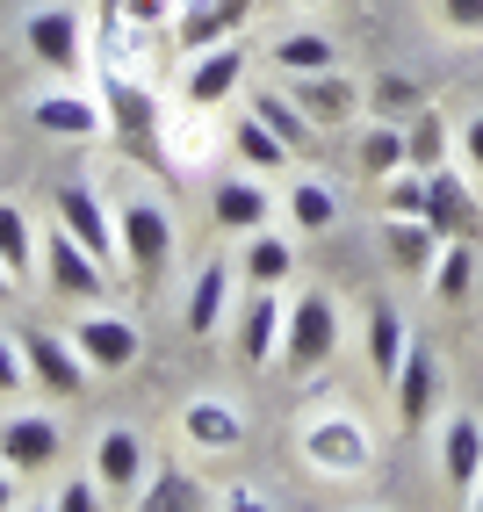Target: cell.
I'll return each mask as SVG.
<instances>
[{"instance_id":"cell-26","label":"cell","mask_w":483,"mask_h":512,"mask_svg":"<svg viewBox=\"0 0 483 512\" xmlns=\"http://www.w3.org/2000/svg\"><path fill=\"white\" fill-rule=\"evenodd\" d=\"M130 505H145V512H202V505H217V498L202 491L188 469H159L152 484H137V498H130Z\"/></svg>"},{"instance_id":"cell-21","label":"cell","mask_w":483,"mask_h":512,"mask_svg":"<svg viewBox=\"0 0 483 512\" xmlns=\"http://www.w3.org/2000/svg\"><path fill=\"white\" fill-rule=\"evenodd\" d=\"M238 29H246V22H238L224 0H188V8L174 15V44L195 58V51H210V44H231Z\"/></svg>"},{"instance_id":"cell-27","label":"cell","mask_w":483,"mask_h":512,"mask_svg":"<svg viewBox=\"0 0 483 512\" xmlns=\"http://www.w3.org/2000/svg\"><path fill=\"white\" fill-rule=\"evenodd\" d=\"M231 145H238V159H246L253 174H282V166H289V138H282V130H267L253 109L231 123Z\"/></svg>"},{"instance_id":"cell-4","label":"cell","mask_w":483,"mask_h":512,"mask_svg":"<svg viewBox=\"0 0 483 512\" xmlns=\"http://www.w3.org/2000/svg\"><path fill=\"white\" fill-rule=\"evenodd\" d=\"M51 210H58V224L116 275V267H123V231H116V217H109V202H101L87 181H58V188H51Z\"/></svg>"},{"instance_id":"cell-29","label":"cell","mask_w":483,"mask_h":512,"mask_svg":"<svg viewBox=\"0 0 483 512\" xmlns=\"http://www.w3.org/2000/svg\"><path fill=\"white\" fill-rule=\"evenodd\" d=\"M289 224H296V231H332V224H339V188L318 181V174L289 181Z\"/></svg>"},{"instance_id":"cell-36","label":"cell","mask_w":483,"mask_h":512,"mask_svg":"<svg viewBox=\"0 0 483 512\" xmlns=\"http://www.w3.org/2000/svg\"><path fill=\"white\" fill-rule=\"evenodd\" d=\"M383 217H426V174L419 166H397L383 181Z\"/></svg>"},{"instance_id":"cell-11","label":"cell","mask_w":483,"mask_h":512,"mask_svg":"<svg viewBox=\"0 0 483 512\" xmlns=\"http://www.w3.org/2000/svg\"><path fill=\"white\" fill-rule=\"evenodd\" d=\"M289 94L303 101V116L318 130H339V123L361 116V87L339 73V65H325V73H289Z\"/></svg>"},{"instance_id":"cell-30","label":"cell","mask_w":483,"mask_h":512,"mask_svg":"<svg viewBox=\"0 0 483 512\" xmlns=\"http://www.w3.org/2000/svg\"><path fill=\"white\" fill-rule=\"evenodd\" d=\"M246 275H253L260 289H282V282L296 275V246H289V238H274L267 224L246 231Z\"/></svg>"},{"instance_id":"cell-12","label":"cell","mask_w":483,"mask_h":512,"mask_svg":"<svg viewBox=\"0 0 483 512\" xmlns=\"http://www.w3.org/2000/svg\"><path fill=\"white\" fill-rule=\"evenodd\" d=\"M282 318H289V311H282V289H260V282H253V296L238 303V332H231L246 368H267L274 354H282Z\"/></svg>"},{"instance_id":"cell-6","label":"cell","mask_w":483,"mask_h":512,"mask_svg":"<svg viewBox=\"0 0 483 512\" xmlns=\"http://www.w3.org/2000/svg\"><path fill=\"white\" fill-rule=\"evenodd\" d=\"M22 361H29V383H37V390H51L58 404L65 397H80L87 383H94V368H87V354L73 347V332H44V325H29L22 332Z\"/></svg>"},{"instance_id":"cell-33","label":"cell","mask_w":483,"mask_h":512,"mask_svg":"<svg viewBox=\"0 0 483 512\" xmlns=\"http://www.w3.org/2000/svg\"><path fill=\"white\" fill-rule=\"evenodd\" d=\"M37 246H44V238L29 231L22 202H0V260L15 267V282H29V267H37Z\"/></svg>"},{"instance_id":"cell-41","label":"cell","mask_w":483,"mask_h":512,"mask_svg":"<svg viewBox=\"0 0 483 512\" xmlns=\"http://www.w3.org/2000/svg\"><path fill=\"white\" fill-rule=\"evenodd\" d=\"M116 8H123L130 29H159L166 22V0H116Z\"/></svg>"},{"instance_id":"cell-16","label":"cell","mask_w":483,"mask_h":512,"mask_svg":"<svg viewBox=\"0 0 483 512\" xmlns=\"http://www.w3.org/2000/svg\"><path fill=\"white\" fill-rule=\"evenodd\" d=\"M22 37H29V51H37L51 73H80V15L73 8H29V22H22Z\"/></svg>"},{"instance_id":"cell-20","label":"cell","mask_w":483,"mask_h":512,"mask_svg":"<svg viewBox=\"0 0 483 512\" xmlns=\"http://www.w3.org/2000/svg\"><path fill=\"white\" fill-rule=\"evenodd\" d=\"M210 217H217V231H260V224L274 217V195H267L253 174H231V181L210 195Z\"/></svg>"},{"instance_id":"cell-43","label":"cell","mask_w":483,"mask_h":512,"mask_svg":"<svg viewBox=\"0 0 483 512\" xmlns=\"http://www.w3.org/2000/svg\"><path fill=\"white\" fill-rule=\"evenodd\" d=\"M8 505H15V469L0 462V512H8Z\"/></svg>"},{"instance_id":"cell-5","label":"cell","mask_w":483,"mask_h":512,"mask_svg":"<svg viewBox=\"0 0 483 512\" xmlns=\"http://www.w3.org/2000/svg\"><path fill=\"white\" fill-rule=\"evenodd\" d=\"M303 462L318 469V476H368L375 448H368L361 419H347V412H318V419L303 426Z\"/></svg>"},{"instance_id":"cell-35","label":"cell","mask_w":483,"mask_h":512,"mask_svg":"<svg viewBox=\"0 0 483 512\" xmlns=\"http://www.w3.org/2000/svg\"><path fill=\"white\" fill-rule=\"evenodd\" d=\"M404 145H411V166H419V174H433V166L447 159V123L419 109V116L404 123Z\"/></svg>"},{"instance_id":"cell-8","label":"cell","mask_w":483,"mask_h":512,"mask_svg":"<svg viewBox=\"0 0 483 512\" xmlns=\"http://www.w3.org/2000/svg\"><path fill=\"white\" fill-rule=\"evenodd\" d=\"M58 455H65V426L51 412L0 419V462H8L15 476H44V469H58Z\"/></svg>"},{"instance_id":"cell-31","label":"cell","mask_w":483,"mask_h":512,"mask_svg":"<svg viewBox=\"0 0 483 512\" xmlns=\"http://www.w3.org/2000/svg\"><path fill=\"white\" fill-rule=\"evenodd\" d=\"M274 65L282 73H325V65H339V44L318 29H296V37H274Z\"/></svg>"},{"instance_id":"cell-45","label":"cell","mask_w":483,"mask_h":512,"mask_svg":"<svg viewBox=\"0 0 483 512\" xmlns=\"http://www.w3.org/2000/svg\"><path fill=\"white\" fill-rule=\"evenodd\" d=\"M469 505H476V512H483V484H476V491H469Z\"/></svg>"},{"instance_id":"cell-39","label":"cell","mask_w":483,"mask_h":512,"mask_svg":"<svg viewBox=\"0 0 483 512\" xmlns=\"http://www.w3.org/2000/svg\"><path fill=\"white\" fill-rule=\"evenodd\" d=\"M29 383V361H22V339H0V397H15Z\"/></svg>"},{"instance_id":"cell-3","label":"cell","mask_w":483,"mask_h":512,"mask_svg":"<svg viewBox=\"0 0 483 512\" xmlns=\"http://www.w3.org/2000/svg\"><path fill=\"white\" fill-rule=\"evenodd\" d=\"M325 361H339V303L325 289H303L289 296V318H282V368L318 375Z\"/></svg>"},{"instance_id":"cell-18","label":"cell","mask_w":483,"mask_h":512,"mask_svg":"<svg viewBox=\"0 0 483 512\" xmlns=\"http://www.w3.org/2000/svg\"><path fill=\"white\" fill-rule=\"evenodd\" d=\"M440 476L455 491H476L483 484V426H476V412L447 419V433H440Z\"/></svg>"},{"instance_id":"cell-2","label":"cell","mask_w":483,"mask_h":512,"mask_svg":"<svg viewBox=\"0 0 483 512\" xmlns=\"http://www.w3.org/2000/svg\"><path fill=\"white\" fill-rule=\"evenodd\" d=\"M116 231H123V267H130L137 296H152V289L166 282V267H174V253H181L174 210H166V202H152V195H137V202H123Z\"/></svg>"},{"instance_id":"cell-1","label":"cell","mask_w":483,"mask_h":512,"mask_svg":"<svg viewBox=\"0 0 483 512\" xmlns=\"http://www.w3.org/2000/svg\"><path fill=\"white\" fill-rule=\"evenodd\" d=\"M101 116H109V138L137 159V166H152V174H166L174 181L181 166H174V152H166V101L145 87V80H130V73H101Z\"/></svg>"},{"instance_id":"cell-38","label":"cell","mask_w":483,"mask_h":512,"mask_svg":"<svg viewBox=\"0 0 483 512\" xmlns=\"http://www.w3.org/2000/svg\"><path fill=\"white\" fill-rule=\"evenodd\" d=\"M202 116H210V109H195V101H188V116L174 123V130H181V145H174V166H195V159H202V145H210V138H202Z\"/></svg>"},{"instance_id":"cell-25","label":"cell","mask_w":483,"mask_h":512,"mask_svg":"<svg viewBox=\"0 0 483 512\" xmlns=\"http://www.w3.org/2000/svg\"><path fill=\"white\" fill-rule=\"evenodd\" d=\"M354 159H361V174H368V181H390L397 166H411V145H404V123H383V116H375V123L361 130V145H354Z\"/></svg>"},{"instance_id":"cell-15","label":"cell","mask_w":483,"mask_h":512,"mask_svg":"<svg viewBox=\"0 0 483 512\" xmlns=\"http://www.w3.org/2000/svg\"><path fill=\"white\" fill-rule=\"evenodd\" d=\"M181 440L202 455H231L238 440H246V419H238L231 397H188L181 404Z\"/></svg>"},{"instance_id":"cell-14","label":"cell","mask_w":483,"mask_h":512,"mask_svg":"<svg viewBox=\"0 0 483 512\" xmlns=\"http://www.w3.org/2000/svg\"><path fill=\"white\" fill-rule=\"evenodd\" d=\"M238 87H246V51H238V37H231V44H210V51H195L188 80H181V94L195 101V109H217V101H231Z\"/></svg>"},{"instance_id":"cell-32","label":"cell","mask_w":483,"mask_h":512,"mask_svg":"<svg viewBox=\"0 0 483 512\" xmlns=\"http://www.w3.org/2000/svg\"><path fill=\"white\" fill-rule=\"evenodd\" d=\"M469 282H476V246H469V238H447L440 260H433V296L440 303H462Z\"/></svg>"},{"instance_id":"cell-13","label":"cell","mask_w":483,"mask_h":512,"mask_svg":"<svg viewBox=\"0 0 483 512\" xmlns=\"http://www.w3.org/2000/svg\"><path fill=\"white\" fill-rule=\"evenodd\" d=\"M426 224L440 238H469V246H483V210H476V195L447 174V166H433L426 174Z\"/></svg>"},{"instance_id":"cell-7","label":"cell","mask_w":483,"mask_h":512,"mask_svg":"<svg viewBox=\"0 0 483 512\" xmlns=\"http://www.w3.org/2000/svg\"><path fill=\"white\" fill-rule=\"evenodd\" d=\"M44 275H51V296H58V303H101V296H109V282H116L65 224L44 238Z\"/></svg>"},{"instance_id":"cell-17","label":"cell","mask_w":483,"mask_h":512,"mask_svg":"<svg viewBox=\"0 0 483 512\" xmlns=\"http://www.w3.org/2000/svg\"><path fill=\"white\" fill-rule=\"evenodd\" d=\"M87 469L109 484V498H137V484H145V440H137L130 426H109L94 440V462Z\"/></svg>"},{"instance_id":"cell-19","label":"cell","mask_w":483,"mask_h":512,"mask_svg":"<svg viewBox=\"0 0 483 512\" xmlns=\"http://www.w3.org/2000/svg\"><path fill=\"white\" fill-rule=\"evenodd\" d=\"M29 123L51 130V138H94L101 130V94H37L29 101Z\"/></svg>"},{"instance_id":"cell-23","label":"cell","mask_w":483,"mask_h":512,"mask_svg":"<svg viewBox=\"0 0 483 512\" xmlns=\"http://www.w3.org/2000/svg\"><path fill=\"white\" fill-rule=\"evenodd\" d=\"M383 246H390V260L404 267V275H433V260H440L447 238H440L426 217H390V224H383Z\"/></svg>"},{"instance_id":"cell-40","label":"cell","mask_w":483,"mask_h":512,"mask_svg":"<svg viewBox=\"0 0 483 512\" xmlns=\"http://www.w3.org/2000/svg\"><path fill=\"white\" fill-rule=\"evenodd\" d=\"M440 22L462 37H483V0H440Z\"/></svg>"},{"instance_id":"cell-44","label":"cell","mask_w":483,"mask_h":512,"mask_svg":"<svg viewBox=\"0 0 483 512\" xmlns=\"http://www.w3.org/2000/svg\"><path fill=\"white\" fill-rule=\"evenodd\" d=\"M15 289H22V282H15V267L0 260V303H15Z\"/></svg>"},{"instance_id":"cell-22","label":"cell","mask_w":483,"mask_h":512,"mask_svg":"<svg viewBox=\"0 0 483 512\" xmlns=\"http://www.w3.org/2000/svg\"><path fill=\"white\" fill-rule=\"evenodd\" d=\"M411 347V325L397 318V303H368V368H375V383H397V361Z\"/></svg>"},{"instance_id":"cell-9","label":"cell","mask_w":483,"mask_h":512,"mask_svg":"<svg viewBox=\"0 0 483 512\" xmlns=\"http://www.w3.org/2000/svg\"><path fill=\"white\" fill-rule=\"evenodd\" d=\"M390 397H397V426L404 433H419L433 419V404H440V354H433V339H411V347H404Z\"/></svg>"},{"instance_id":"cell-46","label":"cell","mask_w":483,"mask_h":512,"mask_svg":"<svg viewBox=\"0 0 483 512\" xmlns=\"http://www.w3.org/2000/svg\"><path fill=\"white\" fill-rule=\"evenodd\" d=\"M296 8H325V0H296Z\"/></svg>"},{"instance_id":"cell-34","label":"cell","mask_w":483,"mask_h":512,"mask_svg":"<svg viewBox=\"0 0 483 512\" xmlns=\"http://www.w3.org/2000/svg\"><path fill=\"white\" fill-rule=\"evenodd\" d=\"M368 109L383 116V123H411V116L426 109V94H419V80H404V73H383V80L368 87Z\"/></svg>"},{"instance_id":"cell-28","label":"cell","mask_w":483,"mask_h":512,"mask_svg":"<svg viewBox=\"0 0 483 512\" xmlns=\"http://www.w3.org/2000/svg\"><path fill=\"white\" fill-rule=\"evenodd\" d=\"M253 116H260L267 130H282L289 152H303L310 138H318V123L303 116V101H296V94H282V87H253Z\"/></svg>"},{"instance_id":"cell-10","label":"cell","mask_w":483,"mask_h":512,"mask_svg":"<svg viewBox=\"0 0 483 512\" xmlns=\"http://www.w3.org/2000/svg\"><path fill=\"white\" fill-rule=\"evenodd\" d=\"M73 347L87 354V368L94 375H123L130 361H137V325L123 318V311H80V325H73Z\"/></svg>"},{"instance_id":"cell-24","label":"cell","mask_w":483,"mask_h":512,"mask_svg":"<svg viewBox=\"0 0 483 512\" xmlns=\"http://www.w3.org/2000/svg\"><path fill=\"white\" fill-rule=\"evenodd\" d=\"M224 296H231V267H224V260H202V275H195V289H188L181 325H188L195 339H210V332L224 325Z\"/></svg>"},{"instance_id":"cell-42","label":"cell","mask_w":483,"mask_h":512,"mask_svg":"<svg viewBox=\"0 0 483 512\" xmlns=\"http://www.w3.org/2000/svg\"><path fill=\"white\" fill-rule=\"evenodd\" d=\"M462 159H469V174L483 181V116H469V123H462Z\"/></svg>"},{"instance_id":"cell-37","label":"cell","mask_w":483,"mask_h":512,"mask_svg":"<svg viewBox=\"0 0 483 512\" xmlns=\"http://www.w3.org/2000/svg\"><path fill=\"white\" fill-rule=\"evenodd\" d=\"M94 505H116L109 484H101L94 469H87V476H65V484L51 491V512H94Z\"/></svg>"}]
</instances>
